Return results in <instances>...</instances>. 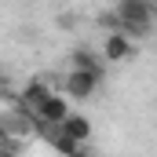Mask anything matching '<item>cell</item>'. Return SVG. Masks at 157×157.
Masks as SVG:
<instances>
[{"mask_svg": "<svg viewBox=\"0 0 157 157\" xmlns=\"http://www.w3.org/2000/svg\"><path fill=\"white\" fill-rule=\"evenodd\" d=\"M59 128H62L66 135H73L77 143H84V146H88V139H91V121L84 117V113H73V110H70V117L62 121Z\"/></svg>", "mask_w": 157, "mask_h": 157, "instance_id": "8", "label": "cell"}, {"mask_svg": "<svg viewBox=\"0 0 157 157\" xmlns=\"http://www.w3.org/2000/svg\"><path fill=\"white\" fill-rule=\"evenodd\" d=\"M113 11H117L121 33H128L132 40L150 37V29H154V4L150 0H117Z\"/></svg>", "mask_w": 157, "mask_h": 157, "instance_id": "1", "label": "cell"}, {"mask_svg": "<svg viewBox=\"0 0 157 157\" xmlns=\"http://www.w3.org/2000/svg\"><path fill=\"white\" fill-rule=\"evenodd\" d=\"M48 91H51V88H48L44 80H29V84L22 88V95H18V110H22V113H33Z\"/></svg>", "mask_w": 157, "mask_h": 157, "instance_id": "7", "label": "cell"}, {"mask_svg": "<svg viewBox=\"0 0 157 157\" xmlns=\"http://www.w3.org/2000/svg\"><path fill=\"white\" fill-rule=\"evenodd\" d=\"M132 55H135V40L128 37V33H121V29H106V37H102V59L110 66H121Z\"/></svg>", "mask_w": 157, "mask_h": 157, "instance_id": "4", "label": "cell"}, {"mask_svg": "<svg viewBox=\"0 0 157 157\" xmlns=\"http://www.w3.org/2000/svg\"><path fill=\"white\" fill-rule=\"evenodd\" d=\"M70 66L88 70V73H95V77H106V70H110V62L102 59V51H91V48H84V44L70 51Z\"/></svg>", "mask_w": 157, "mask_h": 157, "instance_id": "5", "label": "cell"}, {"mask_svg": "<svg viewBox=\"0 0 157 157\" xmlns=\"http://www.w3.org/2000/svg\"><path fill=\"white\" fill-rule=\"evenodd\" d=\"M99 84H102V77H95V73H88V70L70 66L66 77H62V95H70V99H91V95L99 91Z\"/></svg>", "mask_w": 157, "mask_h": 157, "instance_id": "3", "label": "cell"}, {"mask_svg": "<svg viewBox=\"0 0 157 157\" xmlns=\"http://www.w3.org/2000/svg\"><path fill=\"white\" fill-rule=\"evenodd\" d=\"M44 135H48V146H51V150H59V154H80V150H88V146H84V143H77L73 135H66L59 124L44 128Z\"/></svg>", "mask_w": 157, "mask_h": 157, "instance_id": "6", "label": "cell"}, {"mask_svg": "<svg viewBox=\"0 0 157 157\" xmlns=\"http://www.w3.org/2000/svg\"><path fill=\"white\" fill-rule=\"evenodd\" d=\"M0 128H4V121H0Z\"/></svg>", "mask_w": 157, "mask_h": 157, "instance_id": "10", "label": "cell"}, {"mask_svg": "<svg viewBox=\"0 0 157 157\" xmlns=\"http://www.w3.org/2000/svg\"><path fill=\"white\" fill-rule=\"evenodd\" d=\"M33 124H37L40 132L44 128H51V124H62V121L70 117V95H59V91H48L44 99H40V106L29 113Z\"/></svg>", "mask_w": 157, "mask_h": 157, "instance_id": "2", "label": "cell"}, {"mask_svg": "<svg viewBox=\"0 0 157 157\" xmlns=\"http://www.w3.org/2000/svg\"><path fill=\"white\" fill-rule=\"evenodd\" d=\"M150 4H154V18H157V0H150Z\"/></svg>", "mask_w": 157, "mask_h": 157, "instance_id": "9", "label": "cell"}]
</instances>
